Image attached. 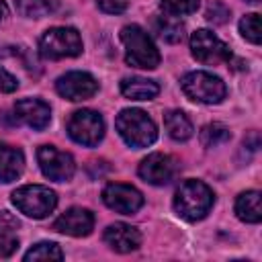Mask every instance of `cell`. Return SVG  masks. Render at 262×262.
Returning <instances> with one entry per match:
<instances>
[{
	"label": "cell",
	"mask_w": 262,
	"mask_h": 262,
	"mask_svg": "<svg viewBox=\"0 0 262 262\" xmlns=\"http://www.w3.org/2000/svg\"><path fill=\"white\" fill-rule=\"evenodd\" d=\"M215 203L213 190L201 180H186L180 184L174 196V211L186 221L203 219Z\"/></svg>",
	"instance_id": "cell-1"
},
{
	"label": "cell",
	"mask_w": 262,
	"mask_h": 262,
	"mask_svg": "<svg viewBox=\"0 0 262 262\" xmlns=\"http://www.w3.org/2000/svg\"><path fill=\"white\" fill-rule=\"evenodd\" d=\"M121 41L125 45V61L133 68L154 70L160 63V51L151 37L139 25H127L121 29Z\"/></svg>",
	"instance_id": "cell-2"
},
{
	"label": "cell",
	"mask_w": 262,
	"mask_h": 262,
	"mask_svg": "<svg viewBox=\"0 0 262 262\" xmlns=\"http://www.w3.org/2000/svg\"><path fill=\"white\" fill-rule=\"evenodd\" d=\"M115 127L119 131V135L123 137V141L135 149L147 147L156 141L158 137V129L156 123L139 108H125L119 113Z\"/></svg>",
	"instance_id": "cell-3"
},
{
	"label": "cell",
	"mask_w": 262,
	"mask_h": 262,
	"mask_svg": "<svg viewBox=\"0 0 262 262\" xmlns=\"http://www.w3.org/2000/svg\"><path fill=\"white\" fill-rule=\"evenodd\" d=\"M39 51L47 59L76 57L82 53L80 33L72 27H53L47 29L39 39Z\"/></svg>",
	"instance_id": "cell-4"
},
{
	"label": "cell",
	"mask_w": 262,
	"mask_h": 262,
	"mask_svg": "<svg viewBox=\"0 0 262 262\" xmlns=\"http://www.w3.org/2000/svg\"><path fill=\"white\" fill-rule=\"evenodd\" d=\"M12 203L14 207L25 213L27 217H33V219H43L47 217L55 205H57V196L53 190H49L47 186H41V184H27V186H20L12 192Z\"/></svg>",
	"instance_id": "cell-5"
},
{
	"label": "cell",
	"mask_w": 262,
	"mask_h": 262,
	"mask_svg": "<svg viewBox=\"0 0 262 262\" xmlns=\"http://www.w3.org/2000/svg\"><path fill=\"white\" fill-rule=\"evenodd\" d=\"M180 86L190 100H196L203 104H217L225 98V92H227L223 80L209 72H188L180 80Z\"/></svg>",
	"instance_id": "cell-6"
},
{
	"label": "cell",
	"mask_w": 262,
	"mask_h": 262,
	"mask_svg": "<svg viewBox=\"0 0 262 262\" xmlns=\"http://www.w3.org/2000/svg\"><path fill=\"white\" fill-rule=\"evenodd\" d=\"M68 135L80 145L94 147L104 135V121L96 111H76L68 121Z\"/></svg>",
	"instance_id": "cell-7"
},
{
	"label": "cell",
	"mask_w": 262,
	"mask_h": 262,
	"mask_svg": "<svg viewBox=\"0 0 262 262\" xmlns=\"http://www.w3.org/2000/svg\"><path fill=\"white\" fill-rule=\"evenodd\" d=\"M190 49H192L194 59L207 66H217V63L231 59L229 47L215 33L207 29H199L190 35Z\"/></svg>",
	"instance_id": "cell-8"
},
{
	"label": "cell",
	"mask_w": 262,
	"mask_h": 262,
	"mask_svg": "<svg viewBox=\"0 0 262 262\" xmlns=\"http://www.w3.org/2000/svg\"><path fill=\"white\" fill-rule=\"evenodd\" d=\"M37 162H39L43 176L55 182H66L76 172L74 158L68 151L57 149L55 145H41L37 149Z\"/></svg>",
	"instance_id": "cell-9"
},
{
	"label": "cell",
	"mask_w": 262,
	"mask_h": 262,
	"mask_svg": "<svg viewBox=\"0 0 262 262\" xmlns=\"http://www.w3.org/2000/svg\"><path fill=\"white\" fill-rule=\"evenodd\" d=\"M55 90L59 96L78 102V100L92 98L98 92V82L88 72H68L57 78Z\"/></svg>",
	"instance_id": "cell-10"
},
{
	"label": "cell",
	"mask_w": 262,
	"mask_h": 262,
	"mask_svg": "<svg viewBox=\"0 0 262 262\" xmlns=\"http://www.w3.org/2000/svg\"><path fill=\"white\" fill-rule=\"evenodd\" d=\"M102 201L108 209L123 213V215H131L135 211L141 209L143 205V194L131 186V184H121V182H113L108 186H104L102 190Z\"/></svg>",
	"instance_id": "cell-11"
},
{
	"label": "cell",
	"mask_w": 262,
	"mask_h": 262,
	"mask_svg": "<svg viewBox=\"0 0 262 262\" xmlns=\"http://www.w3.org/2000/svg\"><path fill=\"white\" fill-rule=\"evenodd\" d=\"M178 172V164L172 156L168 154H149L145 160H141L139 164V176L149 182V184H156V186H162V184H168Z\"/></svg>",
	"instance_id": "cell-12"
},
{
	"label": "cell",
	"mask_w": 262,
	"mask_h": 262,
	"mask_svg": "<svg viewBox=\"0 0 262 262\" xmlns=\"http://www.w3.org/2000/svg\"><path fill=\"white\" fill-rule=\"evenodd\" d=\"M92 227H94V215L82 207H72L53 221L55 231L72 237H84L92 231Z\"/></svg>",
	"instance_id": "cell-13"
},
{
	"label": "cell",
	"mask_w": 262,
	"mask_h": 262,
	"mask_svg": "<svg viewBox=\"0 0 262 262\" xmlns=\"http://www.w3.org/2000/svg\"><path fill=\"white\" fill-rule=\"evenodd\" d=\"M14 117L35 131H43L51 121V108L41 98H23L14 104Z\"/></svg>",
	"instance_id": "cell-14"
},
{
	"label": "cell",
	"mask_w": 262,
	"mask_h": 262,
	"mask_svg": "<svg viewBox=\"0 0 262 262\" xmlns=\"http://www.w3.org/2000/svg\"><path fill=\"white\" fill-rule=\"evenodd\" d=\"M104 242L111 250L119 252V254H127V252H133L139 248L141 244V233L129 225V223H111L106 229H104Z\"/></svg>",
	"instance_id": "cell-15"
},
{
	"label": "cell",
	"mask_w": 262,
	"mask_h": 262,
	"mask_svg": "<svg viewBox=\"0 0 262 262\" xmlns=\"http://www.w3.org/2000/svg\"><path fill=\"white\" fill-rule=\"evenodd\" d=\"M25 156L18 147L0 141V182H12L23 174Z\"/></svg>",
	"instance_id": "cell-16"
},
{
	"label": "cell",
	"mask_w": 262,
	"mask_h": 262,
	"mask_svg": "<svg viewBox=\"0 0 262 262\" xmlns=\"http://www.w3.org/2000/svg\"><path fill=\"white\" fill-rule=\"evenodd\" d=\"M158 92H160V86L147 78L133 76L121 82V94L129 100H151L158 96Z\"/></svg>",
	"instance_id": "cell-17"
},
{
	"label": "cell",
	"mask_w": 262,
	"mask_h": 262,
	"mask_svg": "<svg viewBox=\"0 0 262 262\" xmlns=\"http://www.w3.org/2000/svg\"><path fill=\"white\" fill-rule=\"evenodd\" d=\"M18 219L12 217L8 211H0V258H8L18 250Z\"/></svg>",
	"instance_id": "cell-18"
},
{
	"label": "cell",
	"mask_w": 262,
	"mask_h": 262,
	"mask_svg": "<svg viewBox=\"0 0 262 262\" xmlns=\"http://www.w3.org/2000/svg\"><path fill=\"white\" fill-rule=\"evenodd\" d=\"M258 190H246L235 201V215L246 223H260L262 219V205H260Z\"/></svg>",
	"instance_id": "cell-19"
},
{
	"label": "cell",
	"mask_w": 262,
	"mask_h": 262,
	"mask_svg": "<svg viewBox=\"0 0 262 262\" xmlns=\"http://www.w3.org/2000/svg\"><path fill=\"white\" fill-rule=\"evenodd\" d=\"M164 125H166L168 135H170L172 139H176V141H186V139H190V137H192V131H194L190 119H188L182 111H178V108L168 111V113L164 115Z\"/></svg>",
	"instance_id": "cell-20"
},
{
	"label": "cell",
	"mask_w": 262,
	"mask_h": 262,
	"mask_svg": "<svg viewBox=\"0 0 262 262\" xmlns=\"http://www.w3.org/2000/svg\"><path fill=\"white\" fill-rule=\"evenodd\" d=\"M59 0H16V10L29 18H41L55 12Z\"/></svg>",
	"instance_id": "cell-21"
},
{
	"label": "cell",
	"mask_w": 262,
	"mask_h": 262,
	"mask_svg": "<svg viewBox=\"0 0 262 262\" xmlns=\"http://www.w3.org/2000/svg\"><path fill=\"white\" fill-rule=\"evenodd\" d=\"M156 31L168 43H178L184 37V25L180 20H176L172 14L170 16H158L156 18Z\"/></svg>",
	"instance_id": "cell-22"
},
{
	"label": "cell",
	"mask_w": 262,
	"mask_h": 262,
	"mask_svg": "<svg viewBox=\"0 0 262 262\" xmlns=\"http://www.w3.org/2000/svg\"><path fill=\"white\" fill-rule=\"evenodd\" d=\"M229 137H231V133L223 123H209L199 133V139L205 147H219V145L227 143Z\"/></svg>",
	"instance_id": "cell-23"
},
{
	"label": "cell",
	"mask_w": 262,
	"mask_h": 262,
	"mask_svg": "<svg viewBox=\"0 0 262 262\" xmlns=\"http://www.w3.org/2000/svg\"><path fill=\"white\" fill-rule=\"evenodd\" d=\"M61 258L63 252L53 242H39L25 254V260H61Z\"/></svg>",
	"instance_id": "cell-24"
},
{
	"label": "cell",
	"mask_w": 262,
	"mask_h": 262,
	"mask_svg": "<svg viewBox=\"0 0 262 262\" xmlns=\"http://www.w3.org/2000/svg\"><path fill=\"white\" fill-rule=\"evenodd\" d=\"M239 33L246 41L258 45L262 41V33H260V14L252 12V14H246L242 20H239Z\"/></svg>",
	"instance_id": "cell-25"
},
{
	"label": "cell",
	"mask_w": 262,
	"mask_h": 262,
	"mask_svg": "<svg viewBox=\"0 0 262 262\" xmlns=\"http://www.w3.org/2000/svg\"><path fill=\"white\" fill-rule=\"evenodd\" d=\"M162 8L172 16L190 14L199 8V0H162Z\"/></svg>",
	"instance_id": "cell-26"
},
{
	"label": "cell",
	"mask_w": 262,
	"mask_h": 262,
	"mask_svg": "<svg viewBox=\"0 0 262 262\" xmlns=\"http://www.w3.org/2000/svg\"><path fill=\"white\" fill-rule=\"evenodd\" d=\"M207 20L213 25H223L229 18V8L221 2V0H211L207 6Z\"/></svg>",
	"instance_id": "cell-27"
},
{
	"label": "cell",
	"mask_w": 262,
	"mask_h": 262,
	"mask_svg": "<svg viewBox=\"0 0 262 262\" xmlns=\"http://www.w3.org/2000/svg\"><path fill=\"white\" fill-rule=\"evenodd\" d=\"M96 4H98V8H100L102 12L119 14V12H123V10L127 8L129 0H96Z\"/></svg>",
	"instance_id": "cell-28"
},
{
	"label": "cell",
	"mask_w": 262,
	"mask_h": 262,
	"mask_svg": "<svg viewBox=\"0 0 262 262\" xmlns=\"http://www.w3.org/2000/svg\"><path fill=\"white\" fill-rule=\"evenodd\" d=\"M16 88H18L16 78H14L10 72H6V70L0 66V92H14Z\"/></svg>",
	"instance_id": "cell-29"
},
{
	"label": "cell",
	"mask_w": 262,
	"mask_h": 262,
	"mask_svg": "<svg viewBox=\"0 0 262 262\" xmlns=\"http://www.w3.org/2000/svg\"><path fill=\"white\" fill-rule=\"evenodd\" d=\"M6 16V2L4 0H0V20Z\"/></svg>",
	"instance_id": "cell-30"
},
{
	"label": "cell",
	"mask_w": 262,
	"mask_h": 262,
	"mask_svg": "<svg viewBox=\"0 0 262 262\" xmlns=\"http://www.w3.org/2000/svg\"><path fill=\"white\" fill-rule=\"evenodd\" d=\"M246 2H250V4H258L260 0H246Z\"/></svg>",
	"instance_id": "cell-31"
}]
</instances>
